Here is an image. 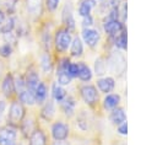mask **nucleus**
<instances>
[{"instance_id": "obj_17", "label": "nucleus", "mask_w": 157, "mask_h": 145, "mask_svg": "<svg viewBox=\"0 0 157 145\" xmlns=\"http://www.w3.org/2000/svg\"><path fill=\"white\" fill-rule=\"evenodd\" d=\"M25 82H26V87H27L29 91H32V92L34 93V90H36V87H37V85H38V82H39L38 74H37L36 71H33V70L28 71L27 75H26Z\"/></svg>"}, {"instance_id": "obj_12", "label": "nucleus", "mask_w": 157, "mask_h": 145, "mask_svg": "<svg viewBox=\"0 0 157 145\" xmlns=\"http://www.w3.org/2000/svg\"><path fill=\"white\" fill-rule=\"evenodd\" d=\"M120 102H121V97L119 93H107L103 100V107L107 111H112L119 107Z\"/></svg>"}, {"instance_id": "obj_27", "label": "nucleus", "mask_w": 157, "mask_h": 145, "mask_svg": "<svg viewBox=\"0 0 157 145\" xmlns=\"http://www.w3.org/2000/svg\"><path fill=\"white\" fill-rule=\"evenodd\" d=\"M107 71V61L104 57H99L96 61H94V72L98 76H103Z\"/></svg>"}, {"instance_id": "obj_38", "label": "nucleus", "mask_w": 157, "mask_h": 145, "mask_svg": "<svg viewBox=\"0 0 157 145\" xmlns=\"http://www.w3.org/2000/svg\"><path fill=\"white\" fill-rule=\"evenodd\" d=\"M117 130L120 135H126L128 134V123L126 122L120 123L119 125H117Z\"/></svg>"}, {"instance_id": "obj_14", "label": "nucleus", "mask_w": 157, "mask_h": 145, "mask_svg": "<svg viewBox=\"0 0 157 145\" xmlns=\"http://www.w3.org/2000/svg\"><path fill=\"white\" fill-rule=\"evenodd\" d=\"M60 104H61V111L64 112V114H65L66 117H71V116L74 114V112H75V106H76V102H75L74 97L66 96V97L60 102Z\"/></svg>"}, {"instance_id": "obj_26", "label": "nucleus", "mask_w": 157, "mask_h": 145, "mask_svg": "<svg viewBox=\"0 0 157 145\" xmlns=\"http://www.w3.org/2000/svg\"><path fill=\"white\" fill-rule=\"evenodd\" d=\"M13 27H15V18L11 17V16H6V17L0 22V32H1V33L11 32Z\"/></svg>"}, {"instance_id": "obj_23", "label": "nucleus", "mask_w": 157, "mask_h": 145, "mask_svg": "<svg viewBox=\"0 0 157 145\" xmlns=\"http://www.w3.org/2000/svg\"><path fill=\"white\" fill-rule=\"evenodd\" d=\"M70 53L72 57H81L83 53V43L80 37H75L70 44Z\"/></svg>"}, {"instance_id": "obj_33", "label": "nucleus", "mask_w": 157, "mask_h": 145, "mask_svg": "<svg viewBox=\"0 0 157 145\" xmlns=\"http://www.w3.org/2000/svg\"><path fill=\"white\" fill-rule=\"evenodd\" d=\"M4 39H5V42H6L9 45H15L16 42H17V37H16L13 33H11V32L4 33Z\"/></svg>"}, {"instance_id": "obj_22", "label": "nucleus", "mask_w": 157, "mask_h": 145, "mask_svg": "<svg viewBox=\"0 0 157 145\" xmlns=\"http://www.w3.org/2000/svg\"><path fill=\"white\" fill-rule=\"evenodd\" d=\"M29 145H47V138L40 129L33 130L29 136Z\"/></svg>"}, {"instance_id": "obj_43", "label": "nucleus", "mask_w": 157, "mask_h": 145, "mask_svg": "<svg viewBox=\"0 0 157 145\" xmlns=\"http://www.w3.org/2000/svg\"><path fill=\"white\" fill-rule=\"evenodd\" d=\"M115 145H125V144H123V143H118V144H115Z\"/></svg>"}, {"instance_id": "obj_29", "label": "nucleus", "mask_w": 157, "mask_h": 145, "mask_svg": "<svg viewBox=\"0 0 157 145\" xmlns=\"http://www.w3.org/2000/svg\"><path fill=\"white\" fill-rule=\"evenodd\" d=\"M40 65L44 72H50L52 68H53V63H52V58L49 55V53H44L40 60Z\"/></svg>"}, {"instance_id": "obj_13", "label": "nucleus", "mask_w": 157, "mask_h": 145, "mask_svg": "<svg viewBox=\"0 0 157 145\" xmlns=\"http://www.w3.org/2000/svg\"><path fill=\"white\" fill-rule=\"evenodd\" d=\"M109 120L114 124V125H119L123 122H126V114L123 107H117L114 109L110 111L109 114Z\"/></svg>"}, {"instance_id": "obj_16", "label": "nucleus", "mask_w": 157, "mask_h": 145, "mask_svg": "<svg viewBox=\"0 0 157 145\" xmlns=\"http://www.w3.org/2000/svg\"><path fill=\"white\" fill-rule=\"evenodd\" d=\"M114 45L119 49V50H126L128 48V34H126V29H124L123 32H120L119 34H117L115 37L112 38Z\"/></svg>"}, {"instance_id": "obj_41", "label": "nucleus", "mask_w": 157, "mask_h": 145, "mask_svg": "<svg viewBox=\"0 0 157 145\" xmlns=\"http://www.w3.org/2000/svg\"><path fill=\"white\" fill-rule=\"evenodd\" d=\"M4 109H5V102L4 101H0V116L2 114Z\"/></svg>"}, {"instance_id": "obj_4", "label": "nucleus", "mask_w": 157, "mask_h": 145, "mask_svg": "<svg viewBox=\"0 0 157 145\" xmlns=\"http://www.w3.org/2000/svg\"><path fill=\"white\" fill-rule=\"evenodd\" d=\"M80 95L83 100V102L88 106H94L97 104L98 100H99V96H98V91H97V87L93 86V85H82L80 87Z\"/></svg>"}, {"instance_id": "obj_44", "label": "nucleus", "mask_w": 157, "mask_h": 145, "mask_svg": "<svg viewBox=\"0 0 157 145\" xmlns=\"http://www.w3.org/2000/svg\"><path fill=\"white\" fill-rule=\"evenodd\" d=\"M18 145H20V144H18Z\"/></svg>"}, {"instance_id": "obj_25", "label": "nucleus", "mask_w": 157, "mask_h": 145, "mask_svg": "<svg viewBox=\"0 0 157 145\" xmlns=\"http://www.w3.org/2000/svg\"><path fill=\"white\" fill-rule=\"evenodd\" d=\"M52 95H53V98H54L56 102H61V101L66 97V91H65V88H64L61 85H59V84H53Z\"/></svg>"}, {"instance_id": "obj_24", "label": "nucleus", "mask_w": 157, "mask_h": 145, "mask_svg": "<svg viewBox=\"0 0 157 145\" xmlns=\"http://www.w3.org/2000/svg\"><path fill=\"white\" fill-rule=\"evenodd\" d=\"M78 64V74H77V77L81 80V81H90L92 79V70L90 69L88 65H86L85 63H77Z\"/></svg>"}, {"instance_id": "obj_36", "label": "nucleus", "mask_w": 157, "mask_h": 145, "mask_svg": "<svg viewBox=\"0 0 157 145\" xmlns=\"http://www.w3.org/2000/svg\"><path fill=\"white\" fill-rule=\"evenodd\" d=\"M11 52H12V48H11V45H9L7 43L0 47V55L4 57V58L10 57V55H11Z\"/></svg>"}, {"instance_id": "obj_42", "label": "nucleus", "mask_w": 157, "mask_h": 145, "mask_svg": "<svg viewBox=\"0 0 157 145\" xmlns=\"http://www.w3.org/2000/svg\"><path fill=\"white\" fill-rule=\"evenodd\" d=\"M5 17H6V15H5V14H4V12L0 10V22H1V21H2Z\"/></svg>"}, {"instance_id": "obj_30", "label": "nucleus", "mask_w": 157, "mask_h": 145, "mask_svg": "<svg viewBox=\"0 0 157 145\" xmlns=\"http://www.w3.org/2000/svg\"><path fill=\"white\" fill-rule=\"evenodd\" d=\"M22 131L25 135H31L33 133V120L32 119H26L22 122Z\"/></svg>"}, {"instance_id": "obj_9", "label": "nucleus", "mask_w": 157, "mask_h": 145, "mask_svg": "<svg viewBox=\"0 0 157 145\" xmlns=\"http://www.w3.org/2000/svg\"><path fill=\"white\" fill-rule=\"evenodd\" d=\"M52 135L55 141L66 140L69 136V127L63 122H55L52 127Z\"/></svg>"}, {"instance_id": "obj_5", "label": "nucleus", "mask_w": 157, "mask_h": 145, "mask_svg": "<svg viewBox=\"0 0 157 145\" xmlns=\"http://www.w3.org/2000/svg\"><path fill=\"white\" fill-rule=\"evenodd\" d=\"M70 64V60L67 58H63L60 60V63L58 64V69H56V77H58V84L64 86V85H69L71 82V77L67 74V66Z\"/></svg>"}, {"instance_id": "obj_21", "label": "nucleus", "mask_w": 157, "mask_h": 145, "mask_svg": "<svg viewBox=\"0 0 157 145\" xmlns=\"http://www.w3.org/2000/svg\"><path fill=\"white\" fill-rule=\"evenodd\" d=\"M47 96H48V90H47V86L44 82H38L36 90H34V98H36V102L38 103H43L45 102L47 100Z\"/></svg>"}, {"instance_id": "obj_39", "label": "nucleus", "mask_w": 157, "mask_h": 145, "mask_svg": "<svg viewBox=\"0 0 157 145\" xmlns=\"http://www.w3.org/2000/svg\"><path fill=\"white\" fill-rule=\"evenodd\" d=\"M92 25H93V17H92L91 15L85 16L83 20H82V26H83V28H88V27H91Z\"/></svg>"}, {"instance_id": "obj_20", "label": "nucleus", "mask_w": 157, "mask_h": 145, "mask_svg": "<svg viewBox=\"0 0 157 145\" xmlns=\"http://www.w3.org/2000/svg\"><path fill=\"white\" fill-rule=\"evenodd\" d=\"M1 88H2L4 95L7 96V97H10V96L13 93V91H15V84H13V77H12L11 74H7V75L5 76L4 81H2Z\"/></svg>"}, {"instance_id": "obj_8", "label": "nucleus", "mask_w": 157, "mask_h": 145, "mask_svg": "<svg viewBox=\"0 0 157 145\" xmlns=\"http://www.w3.org/2000/svg\"><path fill=\"white\" fill-rule=\"evenodd\" d=\"M82 39H83V42L88 47L96 48L97 44H98V42H99V39H101V34L94 28H91V27L83 28V31H82Z\"/></svg>"}, {"instance_id": "obj_10", "label": "nucleus", "mask_w": 157, "mask_h": 145, "mask_svg": "<svg viewBox=\"0 0 157 145\" xmlns=\"http://www.w3.org/2000/svg\"><path fill=\"white\" fill-rule=\"evenodd\" d=\"M97 87L102 93H110L113 92L114 87H115V81L113 77L110 76H105V77H101L97 80Z\"/></svg>"}, {"instance_id": "obj_34", "label": "nucleus", "mask_w": 157, "mask_h": 145, "mask_svg": "<svg viewBox=\"0 0 157 145\" xmlns=\"http://www.w3.org/2000/svg\"><path fill=\"white\" fill-rule=\"evenodd\" d=\"M18 0H5L4 1V5H5V9L9 14H12L16 9V4H17Z\"/></svg>"}, {"instance_id": "obj_11", "label": "nucleus", "mask_w": 157, "mask_h": 145, "mask_svg": "<svg viewBox=\"0 0 157 145\" xmlns=\"http://www.w3.org/2000/svg\"><path fill=\"white\" fill-rule=\"evenodd\" d=\"M16 131L12 128H2L0 130V145H15Z\"/></svg>"}, {"instance_id": "obj_1", "label": "nucleus", "mask_w": 157, "mask_h": 145, "mask_svg": "<svg viewBox=\"0 0 157 145\" xmlns=\"http://www.w3.org/2000/svg\"><path fill=\"white\" fill-rule=\"evenodd\" d=\"M107 70L117 76H123L126 71V59L120 50H112L107 58Z\"/></svg>"}, {"instance_id": "obj_40", "label": "nucleus", "mask_w": 157, "mask_h": 145, "mask_svg": "<svg viewBox=\"0 0 157 145\" xmlns=\"http://www.w3.org/2000/svg\"><path fill=\"white\" fill-rule=\"evenodd\" d=\"M53 145H69V144L65 143V140H59V141H54Z\"/></svg>"}, {"instance_id": "obj_28", "label": "nucleus", "mask_w": 157, "mask_h": 145, "mask_svg": "<svg viewBox=\"0 0 157 145\" xmlns=\"http://www.w3.org/2000/svg\"><path fill=\"white\" fill-rule=\"evenodd\" d=\"M18 97H20V101L25 104H33L36 102V98H34V93L32 91H29L28 88L23 90L22 92L18 93Z\"/></svg>"}, {"instance_id": "obj_19", "label": "nucleus", "mask_w": 157, "mask_h": 145, "mask_svg": "<svg viewBox=\"0 0 157 145\" xmlns=\"http://www.w3.org/2000/svg\"><path fill=\"white\" fill-rule=\"evenodd\" d=\"M96 0H82L78 5V15L82 17L91 15V11L96 6Z\"/></svg>"}, {"instance_id": "obj_6", "label": "nucleus", "mask_w": 157, "mask_h": 145, "mask_svg": "<svg viewBox=\"0 0 157 145\" xmlns=\"http://www.w3.org/2000/svg\"><path fill=\"white\" fill-rule=\"evenodd\" d=\"M61 20L65 26V28H67L70 32L75 29V20H74V7L70 1H67L61 11Z\"/></svg>"}, {"instance_id": "obj_7", "label": "nucleus", "mask_w": 157, "mask_h": 145, "mask_svg": "<svg viewBox=\"0 0 157 145\" xmlns=\"http://www.w3.org/2000/svg\"><path fill=\"white\" fill-rule=\"evenodd\" d=\"M25 116V108L22 106L21 102L18 101H15L11 103V107H10V112H9V119L12 124H18L21 123L22 118Z\"/></svg>"}, {"instance_id": "obj_35", "label": "nucleus", "mask_w": 157, "mask_h": 145, "mask_svg": "<svg viewBox=\"0 0 157 145\" xmlns=\"http://www.w3.org/2000/svg\"><path fill=\"white\" fill-rule=\"evenodd\" d=\"M87 122H88V120H87V117H85L83 113L78 116V118H77V124H78V127H80L82 130H86V129L88 128V123H87Z\"/></svg>"}, {"instance_id": "obj_15", "label": "nucleus", "mask_w": 157, "mask_h": 145, "mask_svg": "<svg viewBox=\"0 0 157 145\" xmlns=\"http://www.w3.org/2000/svg\"><path fill=\"white\" fill-rule=\"evenodd\" d=\"M42 5H43V0H26L27 11L32 16L40 15V12H42Z\"/></svg>"}, {"instance_id": "obj_3", "label": "nucleus", "mask_w": 157, "mask_h": 145, "mask_svg": "<svg viewBox=\"0 0 157 145\" xmlns=\"http://www.w3.org/2000/svg\"><path fill=\"white\" fill-rule=\"evenodd\" d=\"M71 33L67 28L63 27V28H59L56 32H55V37H54V43H55V48L56 50L64 53L67 50V48L70 47L71 44Z\"/></svg>"}, {"instance_id": "obj_2", "label": "nucleus", "mask_w": 157, "mask_h": 145, "mask_svg": "<svg viewBox=\"0 0 157 145\" xmlns=\"http://www.w3.org/2000/svg\"><path fill=\"white\" fill-rule=\"evenodd\" d=\"M103 29L109 36V38H113V37H115L117 34H119L120 32H123L126 28H125L124 22H121L120 20L110 17V16L107 15L104 21H103Z\"/></svg>"}, {"instance_id": "obj_31", "label": "nucleus", "mask_w": 157, "mask_h": 145, "mask_svg": "<svg viewBox=\"0 0 157 145\" xmlns=\"http://www.w3.org/2000/svg\"><path fill=\"white\" fill-rule=\"evenodd\" d=\"M13 84H15V90L17 91V93H20V92H22L23 90H26V88H27V87H26L25 79H23V77H21V76H18L16 80H13Z\"/></svg>"}, {"instance_id": "obj_37", "label": "nucleus", "mask_w": 157, "mask_h": 145, "mask_svg": "<svg viewBox=\"0 0 157 145\" xmlns=\"http://www.w3.org/2000/svg\"><path fill=\"white\" fill-rule=\"evenodd\" d=\"M59 2H60V0H47L45 1V6H47V9L49 10V11H55L56 9H58V5H59Z\"/></svg>"}, {"instance_id": "obj_18", "label": "nucleus", "mask_w": 157, "mask_h": 145, "mask_svg": "<svg viewBox=\"0 0 157 145\" xmlns=\"http://www.w3.org/2000/svg\"><path fill=\"white\" fill-rule=\"evenodd\" d=\"M55 114V107H54V102L52 100H48L45 102V104L43 106L42 108V112H40V116L43 119L45 120H52L53 117Z\"/></svg>"}, {"instance_id": "obj_32", "label": "nucleus", "mask_w": 157, "mask_h": 145, "mask_svg": "<svg viewBox=\"0 0 157 145\" xmlns=\"http://www.w3.org/2000/svg\"><path fill=\"white\" fill-rule=\"evenodd\" d=\"M67 74L70 75V77H77V74H78V64L77 63H71L69 64L67 66Z\"/></svg>"}]
</instances>
